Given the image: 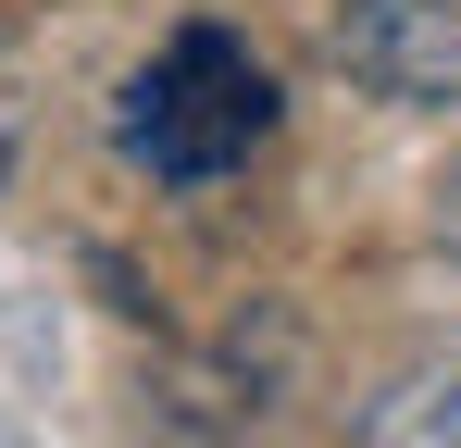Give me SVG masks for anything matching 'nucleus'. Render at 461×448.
<instances>
[{"label": "nucleus", "instance_id": "39448f33", "mask_svg": "<svg viewBox=\"0 0 461 448\" xmlns=\"http://www.w3.org/2000/svg\"><path fill=\"white\" fill-rule=\"evenodd\" d=\"M437 237H449V262H461V149H449V175H437Z\"/></svg>", "mask_w": 461, "mask_h": 448}, {"label": "nucleus", "instance_id": "f257e3e1", "mask_svg": "<svg viewBox=\"0 0 461 448\" xmlns=\"http://www.w3.org/2000/svg\"><path fill=\"white\" fill-rule=\"evenodd\" d=\"M262 138H275V75L237 25H175L113 100V149L150 187H225Z\"/></svg>", "mask_w": 461, "mask_h": 448}, {"label": "nucleus", "instance_id": "f03ea898", "mask_svg": "<svg viewBox=\"0 0 461 448\" xmlns=\"http://www.w3.org/2000/svg\"><path fill=\"white\" fill-rule=\"evenodd\" d=\"M337 63L399 112H461V0H337Z\"/></svg>", "mask_w": 461, "mask_h": 448}, {"label": "nucleus", "instance_id": "20e7f679", "mask_svg": "<svg viewBox=\"0 0 461 448\" xmlns=\"http://www.w3.org/2000/svg\"><path fill=\"white\" fill-rule=\"evenodd\" d=\"M13 162H25V75H13V50H0V187H13Z\"/></svg>", "mask_w": 461, "mask_h": 448}, {"label": "nucleus", "instance_id": "7ed1b4c3", "mask_svg": "<svg viewBox=\"0 0 461 448\" xmlns=\"http://www.w3.org/2000/svg\"><path fill=\"white\" fill-rule=\"evenodd\" d=\"M437 436L461 448V373H411L362 411V448H437Z\"/></svg>", "mask_w": 461, "mask_h": 448}]
</instances>
